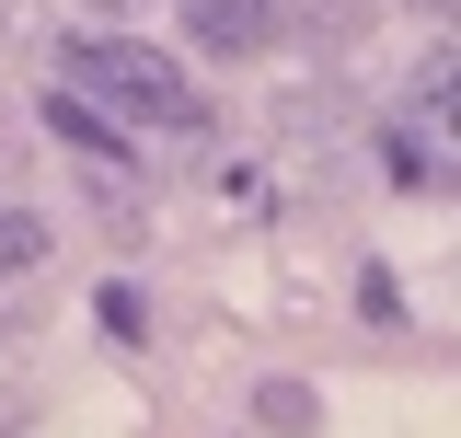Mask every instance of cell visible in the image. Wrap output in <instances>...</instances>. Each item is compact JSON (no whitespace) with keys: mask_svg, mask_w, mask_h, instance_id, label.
Segmentation results:
<instances>
[{"mask_svg":"<svg viewBox=\"0 0 461 438\" xmlns=\"http://www.w3.org/2000/svg\"><path fill=\"white\" fill-rule=\"evenodd\" d=\"M58 69H69L81 105L104 93V105L139 115V127H208V93H196L162 47H139V35H81V47H58Z\"/></svg>","mask_w":461,"mask_h":438,"instance_id":"obj_1","label":"cell"},{"mask_svg":"<svg viewBox=\"0 0 461 438\" xmlns=\"http://www.w3.org/2000/svg\"><path fill=\"white\" fill-rule=\"evenodd\" d=\"M185 35H196L208 58H242V47L277 35V0H185Z\"/></svg>","mask_w":461,"mask_h":438,"instance_id":"obj_2","label":"cell"},{"mask_svg":"<svg viewBox=\"0 0 461 438\" xmlns=\"http://www.w3.org/2000/svg\"><path fill=\"white\" fill-rule=\"evenodd\" d=\"M47 127L69 139V151H81V162H93V185H104V196L127 185V139H115V127H104L93 105H81V93H47Z\"/></svg>","mask_w":461,"mask_h":438,"instance_id":"obj_3","label":"cell"},{"mask_svg":"<svg viewBox=\"0 0 461 438\" xmlns=\"http://www.w3.org/2000/svg\"><path fill=\"white\" fill-rule=\"evenodd\" d=\"M23 266H47V219L0 208V277H23Z\"/></svg>","mask_w":461,"mask_h":438,"instance_id":"obj_4","label":"cell"},{"mask_svg":"<svg viewBox=\"0 0 461 438\" xmlns=\"http://www.w3.org/2000/svg\"><path fill=\"white\" fill-rule=\"evenodd\" d=\"M93 12H127V0H93Z\"/></svg>","mask_w":461,"mask_h":438,"instance_id":"obj_5","label":"cell"}]
</instances>
